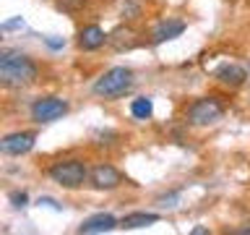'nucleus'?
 Returning a JSON list of instances; mask_svg holds the SVG:
<instances>
[{
  "label": "nucleus",
  "instance_id": "8",
  "mask_svg": "<svg viewBox=\"0 0 250 235\" xmlns=\"http://www.w3.org/2000/svg\"><path fill=\"white\" fill-rule=\"evenodd\" d=\"M115 227H120V219L107 214V212H99V214L86 217L83 222L78 225V233H109V230H115Z\"/></svg>",
  "mask_w": 250,
  "mask_h": 235
},
{
  "label": "nucleus",
  "instance_id": "7",
  "mask_svg": "<svg viewBox=\"0 0 250 235\" xmlns=\"http://www.w3.org/2000/svg\"><path fill=\"white\" fill-rule=\"evenodd\" d=\"M37 141V133L34 131H16V133H8V136L0 139V152L5 157H21L31 152V146H34Z\"/></svg>",
  "mask_w": 250,
  "mask_h": 235
},
{
  "label": "nucleus",
  "instance_id": "2",
  "mask_svg": "<svg viewBox=\"0 0 250 235\" xmlns=\"http://www.w3.org/2000/svg\"><path fill=\"white\" fill-rule=\"evenodd\" d=\"M133 81H136V76H133L130 68L115 66V68L104 70V73L94 81L91 92L102 99H117V97H123V94H128L133 89Z\"/></svg>",
  "mask_w": 250,
  "mask_h": 235
},
{
  "label": "nucleus",
  "instance_id": "9",
  "mask_svg": "<svg viewBox=\"0 0 250 235\" xmlns=\"http://www.w3.org/2000/svg\"><path fill=\"white\" fill-rule=\"evenodd\" d=\"M214 78L224 86H242L248 78V70L242 66H237V63H222V66L214 70Z\"/></svg>",
  "mask_w": 250,
  "mask_h": 235
},
{
  "label": "nucleus",
  "instance_id": "20",
  "mask_svg": "<svg viewBox=\"0 0 250 235\" xmlns=\"http://www.w3.org/2000/svg\"><path fill=\"white\" fill-rule=\"evenodd\" d=\"M19 26H23V19L19 16V19H13V21H5L3 24V31H8V29H19Z\"/></svg>",
  "mask_w": 250,
  "mask_h": 235
},
{
  "label": "nucleus",
  "instance_id": "18",
  "mask_svg": "<svg viewBox=\"0 0 250 235\" xmlns=\"http://www.w3.org/2000/svg\"><path fill=\"white\" fill-rule=\"evenodd\" d=\"M180 199V193H169V196H162L159 199V207H175V201Z\"/></svg>",
  "mask_w": 250,
  "mask_h": 235
},
{
  "label": "nucleus",
  "instance_id": "1",
  "mask_svg": "<svg viewBox=\"0 0 250 235\" xmlns=\"http://www.w3.org/2000/svg\"><path fill=\"white\" fill-rule=\"evenodd\" d=\"M39 78V66L19 50L0 52V84L5 89H26Z\"/></svg>",
  "mask_w": 250,
  "mask_h": 235
},
{
  "label": "nucleus",
  "instance_id": "14",
  "mask_svg": "<svg viewBox=\"0 0 250 235\" xmlns=\"http://www.w3.org/2000/svg\"><path fill=\"white\" fill-rule=\"evenodd\" d=\"M130 115L138 118V120H148V118L154 115V102L148 97H138L130 102Z\"/></svg>",
  "mask_w": 250,
  "mask_h": 235
},
{
  "label": "nucleus",
  "instance_id": "17",
  "mask_svg": "<svg viewBox=\"0 0 250 235\" xmlns=\"http://www.w3.org/2000/svg\"><path fill=\"white\" fill-rule=\"evenodd\" d=\"M8 199L13 201V207H16V209H21V207H26V204H29V196H26V191H13L11 196H8Z\"/></svg>",
  "mask_w": 250,
  "mask_h": 235
},
{
  "label": "nucleus",
  "instance_id": "10",
  "mask_svg": "<svg viewBox=\"0 0 250 235\" xmlns=\"http://www.w3.org/2000/svg\"><path fill=\"white\" fill-rule=\"evenodd\" d=\"M107 37L104 34V29L97 26V24H89V26H83L81 31H78V47L86 52H91V50H99V47H104L107 42Z\"/></svg>",
  "mask_w": 250,
  "mask_h": 235
},
{
  "label": "nucleus",
  "instance_id": "5",
  "mask_svg": "<svg viewBox=\"0 0 250 235\" xmlns=\"http://www.w3.org/2000/svg\"><path fill=\"white\" fill-rule=\"evenodd\" d=\"M68 113V102L62 97H39L31 105V120L34 123H55Z\"/></svg>",
  "mask_w": 250,
  "mask_h": 235
},
{
  "label": "nucleus",
  "instance_id": "3",
  "mask_svg": "<svg viewBox=\"0 0 250 235\" xmlns=\"http://www.w3.org/2000/svg\"><path fill=\"white\" fill-rule=\"evenodd\" d=\"M89 167H86L83 160H60V162H52L47 175H50L52 183H58L60 188H68V191H76L81 188L86 180H89Z\"/></svg>",
  "mask_w": 250,
  "mask_h": 235
},
{
  "label": "nucleus",
  "instance_id": "19",
  "mask_svg": "<svg viewBox=\"0 0 250 235\" xmlns=\"http://www.w3.org/2000/svg\"><path fill=\"white\" fill-rule=\"evenodd\" d=\"M44 42L52 47V50H60L62 45H65V39H60V37H44Z\"/></svg>",
  "mask_w": 250,
  "mask_h": 235
},
{
  "label": "nucleus",
  "instance_id": "12",
  "mask_svg": "<svg viewBox=\"0 0 250 235\" xmlns=\"http://www.w3.org/2000/svg\"><path fill=\"white\" fill-rule=\"evenodd\" d=\"M107 45L117 52H125V50H133L138 45V34L133 31L130 26H117L115 31H109L107 37Z\"/></svg>",
  "mask_w": 250,
  "mask_h": 235
},
{
  "label": "nucleus",
  "instance_id": "13",
  "mask_svg": "<svg viewBox=\"0 0 250 235\" xmlns=\"http://www.w3.org/2000/svg\"><path fill=\"white\" fill-rule=\"evenodd\" d=\"M154 222H159V214H154V212H130V214H125L120 219V227L136 230V227H146V225H154Z\"/></svg>",
  "mask_w": 250,
  "mask_h": 235
},
{
  "label": "nucleus",
  "instance_id": "6",
  "mask_svg": "<svg viewBox=\"0 0 250 235\" xmlns=\"http://www.w3.org/2000/svg\"><path fill=\"white\" fill-rule=\"evenodd\" d=\"M89 183H91V188H97V191H112V188L123 186V172L109 162H99V164H94L91 172H89Z\"/></svg>",
  "mask_w": 250,
  "mask_h": 235
},
{
  "label": "nucleus",
  "instance_id": "4",
  "mask_svg": "<svg viewBox=\"0 0 250 235\" xmlns=\"http://www.w3.org/2000/svg\"><path fill=\"white\" fill-rule=\"evenodd\" d=\"M222 115H224V105L216 97H201L185 110V120L190 125H211L222 120Z\"/></svg>",
  "mask_w": 250,
  "mask_h": 235
},
{
  "label": "nucleus",
  "instance_id": "11",
  "mask_svg": "<svg viewBox=\"0 0 250 235\" xmlns=\"http://www.w3.org/2000/svg\"><path fill=\"white\" fill-rule=\"evenodd\" d=\"M185 31V21H180V19H167V21H162V24H156L154 31H151V42L154 45H164V42H169V39H175L180 37Z\"/></svg>",
  "mask_w": 250,
  "mask_h": 235
},
{
  "label": "nucleus",
  "instance_id": "22",
  "mask_svg": "<svg viewBox=\"0 0 250 235\" xmlns=\"http://www.w3.org/2000/svg\"><path fill=\"white\" fill-rule=\"evenodd\" d=\"M208 230H206V227H193V235H206Z\"/></svg>",
  "mask_w": 250,
  "mask_h": 235
},
{
  "label": "nucleus",
  "instance_id": "15",
  "mask_svg": "<svg viewBox=\"0 0 250 235\" xmlns=\"http://www.w3.org/2000/svg\"><path fill=\"white\" fill-rule=\"evenodd\" d=\"M120 13H123V19H125V21L138 19V16H141V3H138V0H125Z\"/></svg>",
  "mask_w": 250,
  "mask_h": 235
},
{
  "label": "nucleus",
  "instance_id": "21",
  "mask_svg": "<svg viewBox=\"0 0 250 235\" xmlns=\"http://www.w3.org/2000/svg\"><path fill=\"white\" fill-rule=\"evenodd\" d=\"M39 204H44V207H52V209H60L58 201H55V199H47V196H44V199H39Z\"/></svg>",
  "mask_w": 250,
  "mask_h": 235
},
{
  "label": "nucleus",
  "instance_id": "16",
  "mask_svg": "<svg viewBox=\"0 0 250 235\" xmlns=\"http://www.w3.org/2000/svg\"><path fill=\"white\" fill-rule=\"evenodd\" d=\"M86 5V0H58V11L62 13H78Z\"/></svg>",
  "mask_w": 250,
  "mask_h": 235
}]
</instances>
